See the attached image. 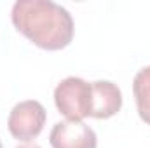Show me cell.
Segmentation results:
<instances>
[{"label": "cell", "instance_id": "cell-3", "mask_svg": "<svg viewBox=\"0 0 150 148\" xmlns=\"http://www.w3.org/2000/svg\"><path fill=\"white\" fill-rule=\"evenodd\" d=\"M45 118L47 113L42 103L35 99H26L14 105L7 118V127L12 138H16L18 141L30 143L42 132L45 125Z\"/></svg>", "mask_w": 150, "mask_h": 148}, {"label": "cell", "instance_id": "cell-7", "mask_svg": "<svg viewBox=\"0 0 150 148\" xmlns=\"http://www.w3.org/2000/svg\"><path fill=\"white\" fill-rule=\"evenodd\" d=\"M16 148H42V147H38L35 143H25V145H19V147H16Z\"/></svg>", "mask_w": 150, "mask_h": 148}, {"label": "cell", "instance_id": "cell-1", "mask_svg": "<svg viewBox=\"0 0 150 148\" xmlns=\"http://www.w3.org/2000/svg\"><path fill=\"white\" fill-rule=\"evenodd\" d=\"M14 28L45 51H61L74 40V18L51 0H18L12 5Z\"/></svg>", "mask_w": 150, "mask_h": 148}, {"label": "cell", "instance_id": "cell-8", "mask_svg": "<svg viewBox=\"0 0 150 148\" xmlns=\"http://www.w3.org/2000/svg\"><path fill=\"white\" fill-rule=\"evenodd\" d=\"M0 148H2V143H0Z\"/></svg>", "mask_w": 150, "mask_h": 148}, {"label": "cell", "instance_id": "cell-5", "mask_svg": "<svg viewBox=\"0 0 150 148\" xmlns=\"http://www.w3.org/2000/svg\"><path fill=\"white\" fill-rule=\"evenodd\" d=\"M93 85V118H110L122 108V92L110 80H96Z\"/></svg>", "mask_w": 150, "mask_h": 148}, {"label": "cell", "instance_id": "cell-2", "mask_svg": "<svg viewBox=\"0 0 150 148\" xmlns=\"http://www.w3.org/2000/svg\"><path fill=\"white\" fill-rule=\"evenodd\" d=\"M54 105L67 120H82L93 111V85L80 77H67L54 89Z\"/></svg>", "mask_w": 150, "mask_h": 148}, {"label": "cell", "instance_id": "cell-6", "mask_svg": "<svg viewBox=\"0 0 150 148\" xmlns=\"http://www.w3.org/2000/svg\"><path fill=\"white\" fill-rule=\"evenodd\" d=\"M133 94L140 118L150 125V66L142 68L133 78Z\"/></svg>", "mask_w": 150, "mask_h": 148}, {"label": "cell", "instance_id": "cell-4", "mask_svg": "<svg viewBox=\"0 0 150 148\" xmlns=\"http://www.w3.org/2000/svg\"><path fill=\"white\" fill-rule=\"evenodd\" d=\"M49 141L52 148H96V132L82 120L56 122L51 129Z\"/></svg>", "mask_w": 150, "mask_h": 148}]
</instances>
